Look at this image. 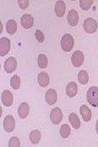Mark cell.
<instances>
[{
  "instance_id": "obj_14",
  "label": "cell",
  "mask_w": 98,
  "mask_h": 147,
  "mask_svg": "<svg viewBox=\"0 0 98 147\" xmlns=\"http://www.w3.org/2000/svg\"><path fill=\"white\" fill-rule=\"evenodd\" d=\"M29 112H30L29 105L26 102L21 103L19 106V108H18V115H19V117L21 119H26L29 115Z\"/></svg>"
},
{
  "instance_id": "obj_9",
  "label": "cell",
  "mask_w": 98,
  "mask_h": 147,
  "mask_svg": "<svg viewBox=\"0 0 98 147\" xmlns=\"http://www.w3.org/2000/svg\"><path fill=\"white\" fill-rule=\"evenodd\" d=\"M17 66V61L14 57H9L6 60L5 63H4V69L7 73L10 74L12 73Z\"/></svg>"
},
{
  "instance_id": "obj_4",
  "label": "cell",
  "mask_w": 98,
  "mask_h": 147,
  "mask_svg": "<svg viewBox=\"0 0 98 147\" xmlns=\"http://www.w3.org/2000/svg\"><path fill=\"white\" fill-rule=\"evenodd\" d=\"M62 118H63V114H62V110L59 107H56L51 111L50 119L52 121V123L59 124L62 122Z\"/></svg>"
},
{
  "instance_id": "obj_2",
  "label": "cell",
  "mask_w": 98,
  "mask_h": 147,
  "mask_svg": "<svg viewBox=\"0 0 98 147\" xmlns=\"http://www.w3.org/2000/svg\"><path fill=\"white\" fill-rule=\"evenodd\" d=\"M61 45H62L63 51L70 52L74 47V38H73L72 35L70 34H64L62 38Z\"/></svg>"
},
{
  "instance_id": "obj_10",
  "label": "cell",
  "mask_w": 98,
  "mask_h": 147,
  "mask_svg": "<svg viewBox=\"0 0 98 147\" xmlns=\"http://www.w3.org/2000/svg\"><path fill=\"white\" fill-rule=\"evenodd\" d=\"M45 100H46L47 103L48 105H54L57 100V92L54 89H52V88L47 90V92H46V95H45Z\"/></svg>"
},
{
  "instance_id": "obj_8",
  "label": "cell",
  "mask_w": 98,
  "mask_h": 147,
  "mask_svg": "<svg viewBox=\"0 0 98 147\" xmlns=\"http://www.w3.org/2000/svg\"><path fill=\"white\" fill-rule=\"evenodd\" d=\"M1 99H2V102L3 105L7 107H9L13 103V95L9 90H5L2 93Z\"/></svg>"
},
{
  "instance_id": "obj_16",
  "label": "cell",
  "mask_w": 98,
  "mask_h": 147,
  "mask_svg": "<svg viewBox=\"0 0 98 147\" xmlns=\"http://www.w3.org/2000/svg\"><path fill=\"white\" fill-rule=\"evenodd\" d=\"M80 114L83 117V120L88 122L92 118V111L86 105H83L80 107Z\"/></svg>"
},
{
  "instance_id": "obj_1",
  "label": "cell",
  "mask_w": 98,
  "mask_h": 147,
  "mask_svg": "<svg viewBox=\"0 0 98 147\" xmlns=\"http://www.w3.org/2000/svg\"><path fill=\"white\" fill-rule=\"evenodd\" d=\"M88 102L93 107H98V87L93 86L88 89L87 92Z\"/></svg>"
},
{
  "instance_id": "obj_29",
  "label": "cell",
  "mask_w": 98,
  "mask_h": 147,
  "mask_svg": "<svg viewBox=\"0 0 98 147\" xmlns=\"http://www.w3.org/2000/svg\"><path fill=\"white\" fill-rule=\"evenodd\" d=\"M96 131H97V132L98 134V119L97 121V123H96Z\"/></svg>"
},
{
  "instance_id": "obj_21",
  "label": "cell",
  "mask_w": 98,
  "mask_h": 147,
  "mask_svg": "<svg viewBox=\"0 0 98 147\" xmlns=\"http://www.w3.org/2000/svg\"><path fill=\"white\" fill-rule=\"evenodd\" d=\"M88 74L87 71L85 70H81L78 74V82L81 84H87L88 82Z\"/></svg>"
},
{
  "instance_id": "obj_18",
  "label": "cell",
  "mask_w": 98,
  "mask_h": 147,
  "mask_svg": "<svg viewBox=\"0 0 98 147\" xmlns=\"http://www.w3.org/2000/svg\"><path fill=\"white\" fill-rule=\"evenodd\" d=\"M69 121L70 123V124L72 127L75 129H78L80 127V119L78 118V116L74 114V113H71L70 116H69Z\"/></svg>"
},
{
  "instance_id": "obj_13",
  "label": "cell",
  "mask_w": 98,
  "mask_h": 147,
  "mask_svg": "<svg viewBox=\"0 0 98 147\" xmlns=\"http://www.w3.org/2000/svg\"><path fill=\"white\" fill-rule=\"evenodd\" d=\"M66 3L63 1H57L55 5L56 15L59 17H62L66 13Z\"/></svg>"
},
{
  "instance_id": "obj_7",
  "label": "cell",
  "mask_w": 98,
  "mask_h": 147,
  "mask_svg": "<svg viewBox=\"0 0 98 147\" xmlns=\"http://www.w3.org/2000/svg\"><path fill=\"white\" fill-rule=\"evenodd\" d=\"M15 119L11 115H7L3 120V128L7 132H11L15 129Z\"/></svg>"
},
{
  "instance_id": "obj_6",
  "label": "cell",
  "mask_w": 98,
  "mask_h": 147,
  "mask_svg": "<svg viewBox=\"0 0 98 147\" xmlns=\"http://www.w3.org/2000/svg\"><path fill=\"white\" fill-rule=\"evenodd\" d=\"M11 42L8 38L3 37L0 38V55L4 57L10 51Z\"/></svg>"
},
{
  "instance_id": "obj_11",
  "label": "cell",
  "mask_w": 98,
  "mask_h": 147,
  "mask_svg": "<svg viewBox=\"0 0 98 147\" xmlns=\"http://www.w3.org/2000/svg\"><path fill=\"white\" fill-rule=\"evenodd\" d=\"M21 26L25 29H30L34 25V19L33 16L30 14H25L23 15L21 19Z\"/></svg>"
},
{
  "instance_id": "obj_25",
  "label": "cell",
  "mask_w": 98,
  "mask_h": 147,
  "mask_svg": "<svg viewBox=\"0 0 98 147\" xmlns=\"http://www.w3.org/2000/svg\"><path fill=\"white\" fill-rule=\"evenodd\" d=\"M93 3V0H80L79 4L83 10H88Z\"/></svg>"
},
{
  "instance_id": "obj_23",
  "label": "cell",
  "mask_w": 98,
  "mask_h": 147,
  "mask_svg": "<svg viewBox=\"0 0 98 147\" xmlns=\"http://www.w3.org/2000/svg\"><path fill=\"white\" fill-rule=\"evenodd\" d=\"M11 87L13 88V89H18L20 88V85H21V79L18 75H14L13 77H11Z\"/></svg>"
},
{
  "instance_id": "obj_3",
  "label": "cell",
  "mask_w": 98,
  "mask_h": 147,
  "mask_svg": "<svg viewBox=\"0 0 98 147\" xmlns=\"http://www.w3.org/2000/svg\"><path fill=\"white\" fill-rule=\"evenodd\" d=\"M97 21L93 18H88L83 22L84 30L88 34H93L97 30Z\"/></svg>"
},
{
  "instance_id": "obj_27",
  "label": "cell",
  "mask_w": 98,
  "mask_h": 147,
  "mask_svg": "<svg viewBox=\"0 0 98 147\" xmlns=\"http://www.w3.org/2000/svg\"><path fill=\"white\" fill-rule=\"evenodd\" d=\"M34 35H35V38L37 39V41H39V42H43L44 41L45 37H44V34H43V33L41 30H37L36 31H35Z\"/></svg>"
},
{
  "instance_id": "obj_22",
  "label": "cell",
  "mask_w": 98,
  "mask_h": 147,
  "mask_svg": "<svg viewBox=\"0 0 98 147\" xmlns=\"http://www.w3.org/2000/svg\"><path fill=\"white\" fill-rule=\"evenodd\" d=\"M47 58L44 54H40L38 57V65L39 68L44 69L47 66Z\"/></svg>"
},
{
  "instance_id": "obj_12",
  "label": "cell",
  "mask_w": 98,
  "mask_h": 147,
  "mask_svg": "<svg viewBox=\"0 0 98 147\" xmlns=\"http://www.w3.org/2000/svg\"><path fill=\"white\" fill-rule=\"evenodd\" d=\"M68 22L69 24L71 26H75L78 25V12L75 10H70L69 11V14H68L67 17Z\"/></svg>"
},
{
  "instance_id": "obj_28",
  "label": "cell",
  "mask_w": 98,
  "mask_h": 147,
  "mask_svg": "<svg viewBox=\"0 0 98 147\" xmlns=\"http://www.w3.org/2000/svg\"><path fill=\"white\" fill-rule=\"evenodd\" d=\"M17 2H18V5L22 10L26 9L29 6V3H30L29 0H18Z\"/></svg>"
},
{
  "instance_id": "obj_17",
  "label": "cell",
  "mask_w": 98,
  "mask_h": 147,
  "mask_svg": "<svg viewBox=\"0 0 98 147\" xmlns=\"http://www.w3.org/2000/svg\"><path fill=\"white\" fill-rule=\"evenodd\" d=\"M38 83L39 84V85L45 88L48 84H49V76L48 74L45 72H42L39 75H38Z\"/></svg>"
},
{
  "instance_id": "obj_24",
  "label": "cell",
  "mask_w": 98,
  "mask_h": 147,
  "mask_svg": "<svg viewBox=\"0 0 98 147\" xmlns=\"http://www.w3.org/2000/svg\"><path fill=\"white\" fill-rule=\"evenodd\" d=\"M60 134L63 138H67L70 135V127L67 124H63L60 129Z\"/></svg>"
},
{
  "instance_id": "obj_20",
  "label": "cell",
  "mask_w": 98,
  "mask_h": 147,
  "mask_svg": "<svg viewBox=\"0 0 98 147\" xmlns=\"http://www.w3.org/2000/svg\"><path fill=\"white\" fill-rule=\"evenodd\" d=\"M41 138V133L39 130H34L30 134V140L32 144H38Z\"/></svg>"
},
{
  "instance_id": "obj_26",
  "label": "cell",
  "mask_w": 98,
  "mask_h": 147,
  "mask_svg": "<svg viewBox=\"0 0 98 147\" xmlns=\"http://www.w3.org/2000/svg\"><path fill=\"white\" fill-rule=\"evenodd\" d=\"M8 146L9 147H20L21 146V142L20 140L17 137H13L10 139L8 142Z\"/></svg>"
},
{
  "instance_id": "obj_5",
  "label": "cell",
  "mask_w": 98,
  "mask_h": 147,
  "mask_svg": "<svg viewBox=\"0 0 98 147\" xmlns=\"http://www.w3.org/2000/svg\"><path fill=\"white\" fill-rule=\"evenodd\" d=\"M84 61V55L81 51L74 52L71 57V62L74 67H80Z\"/></svg>"
},
{
  "instance_id": "obj_15",
  "label": "cell",
  "mask_w": 98,
  "mask_h": 147,
  "mask_svg": "<svg viewBox=\"0 0 98 147\" xmlns=\"http://www.w3.org/2000/svg\"><path fill=\"white\" fill-rule=\"evenodd\" d=\"M78 93V86L74 82L68 84L66 87V94L69 97H74Z\"/></svg>"
},
{
  "instance_id": "obj_19",
  "label": "cell",
  "mask_w": 98,
  "mask_h": 147,
  "mask_svg": "<svg viewBox=\"0 0 98 147\" xmlns=\"http://www.w3.org/2000/svg\"><path fill=\"white\" fill-rule=\"evenodd\" d=\"M7 32L9 34H14L17 30V24L14 20H9L6 24Z\"/></svg>"
}]
</instances>
